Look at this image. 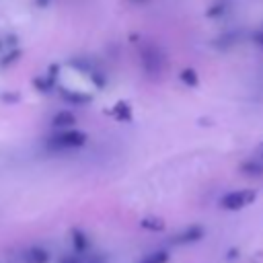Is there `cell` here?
Wrapping results in <instances>:
<instances>
[{
    "mask_svg": "<svg viewBox=\"0 0 263 263\" xmlns=\"http://www.w3.org/2000/svg\"><path fill=\"white\" fill-rule=\"evenodd\" d=\"M251 199H253V193H247V191H234V193H228V195L222 199V205L234 210V208H242V205H247Z\"/></svg>",
    "mask_w": 263,
    "mask_h": 263,
    "instance_id": "cell-1",
    "label": "cell"
},
{
    "mask_svg": "<svg viewBox=\"0 0 263 263\" xmlns=\"http://www.w3.org/2000/svg\"><path fill=\"white\" fill-rule=\"evenodd\" d=\"M55 140L60 146H80V144H84L86 136L82 132H62Z\"/></svg>",
    "mask_w": 263,
    "mask_h": 263,
    "instance_id": "cell-2",
    "label": "cell"
},
{
    "mask_svg": "<svg viewBox=\"0 0 263 263\" xmlns=\"http://www.w3.org/2000/svg\"><path fill=\"white\" fill-rule=\"evenodd\" d=\"M47 261V253L43 249H33L25 255V263H45Z\"/></svg>",
    "mask_w": 263,
    "mask_h": 263,
    "instance_id": "cell-3",
    "label": "cell"
},
{
    "mask_svg": "<svg viewBox=\"0 0 263 263\" xmlns=\"http://www.w3.org/2000/svg\"><path fill=\"white\" fill-rule=\"evenodd\" d=\"M53 123L55 125H70V123H74V115H70V113H58L53 117Z\"/></svg>",
    "mask_w": 263,
    "mask_h": 263,
    "instance_id": "cell-4",
    "label": "cell"
},
{
    "mask_svg": "<svg viewBox=\"0 0 263 263\" xmlns=\"http://www.w3.org/2000/svg\"><path fill=\"white\" fill-rule=\"evenodd\" d=\"M166 261V253H154L152 257H148L144 263H164Z\"/></svg>",
    "mask_w": 263,
    "mask_h": 263,
    "instance_id": "cell-5",
    "label": "cell"
},
{
    "mask_svg": "<svg viewBox=\"0 0 263 263\" xmlns=\"http://www.w3.org/2000/svg\"><path fill=\"white\" fill-rule=\"evenodd\" d=\"M183 80H185V82H191V84H195V82H197V78H195V72H193V70H185V72H183Z\"/></svg>",
    "mask_w": 263,
    "mask_h": 263,
    "instance_id": "cell-6",
    "label": "cell"
}]
</instances>
